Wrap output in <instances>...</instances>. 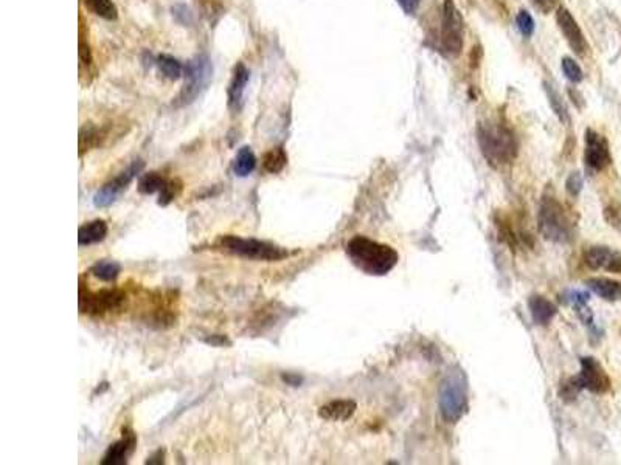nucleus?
Listing matches in <instances>:
<instances>
[{
	"label": "nucleus",
	"instance_id": "obj_33",
	"mask_svg": "<svg viewBox=\"0 0 621 465\" xmlns=\"http://www.w3.org/2000/svg\"><path fill=\"white\" fill-rule=\"evenodd\" d=\"M207 344L216 346V348H222V346H230L232 342L226 335H212L210 338L205 340Z\"/></svg>",
	"mask_w": 621,
	"mask_h": 465
},
{
	"label": "nucleus",
	"instance_id": "obj_27",
	"mask_svg": "<svg viewBox=\"0 0 621 465\" xmlns=\"http://www.w3.org/2000/svg\"><path fill=\"white\" fill-rule=\"evenodd\" d=\"M180 191H182L180 180H168L165 188H163L159 193V200H157V204H159L160 207H168L171 202L176 200V198L180 194Z\"/></svg>",
	"mask_w": 621,
	"mask_h": 465
},
{
	"label": "nucleus",
	"instance_id": "obj_10",
	"mask_svg": "<svg viewBox=\"0 0 621 465\" xmlns=\"http://www.w3.org/2000/svg\"><path fill=\"white\" fill-rule=\"evenodd\" d=\"M187 76H188V87L182 91V103L188 104L194 101V98L201 94V90L204 89V86H207L208 80L212 76V67L208 59L201 56L196 58L194 61L189 62L188 69H187Z\"/></svg>",
	"mask_w": 621,
	"mask_h": 465
},
{
	"label": "nucleus",
	"instance_id": "obj_16",
	"mask_svg": "<svg viewBox=\"0 0 621 465\" xmlns=\"http://www.w3.org/2000/svg\"><path fill=\"white\" fill-rule=\"evenodd\" d=\"M108 233L109 227L104 220L96 219L92 222H87V224L81 225L80 230H78V244H80V247L98 244V242H103L106 239Z\"/></svg>",
	"mask_w": 621,
	"mask_h": 465
},
{
	"label": "nucleus",
	"instance_id": "obj_6",
	"mask_svg": "<svg viewBox=\"0 0 621 465\" xmlns=\"http://www.w3.org/2000/svg\"><path fill=\"white\" fill-rule=\"evenodd\" d=\"M126 304V293L120 289H103L100 292L84 290L80 287V312L87 315H104L117 312Z\"/></svg>",
	"mask_w": 621,
	"mask_h": 465
},
{
	"label": "nucleus",
	"instance_id": "obj_19",
	"mask_svg": "<svg viewBox=\"0 0 621 465\" xmlns=\"http://www.w3.org/2000/svg\"><path fill=\"white\" fill-rule=\"evenodd\" d=\"M587 287L606 301H615L621 297V284L609 278H590L586 281Z\"/></svg>",
	"mask_w": 621,
	"mask_h": 465
},
{
	"label": "nucleus",
	"instance_id": "obj_36",
	"mask_svg": "<svg viewBox=\"0 0 621 465\" xmlns=\"http://www.w3.org/2000/svg\"><path fill=\"white\" fill-rule=\"evenodd\" d=\"M80 61H81V67L83 65H90V62H92V56H90L89 45H86L83 41L80 42Z\"/></svg>",
	"mask_w": 621,
	"mask_h": 465
},
{
	"label": "nucleus",
	"instance_id": "obj_18",
	"mask_svg": "<svg viewBox=\"0 0 621 465\" xmlns=\"http://www.w3.org/2000/svg\"><path fill=\"white\" fill-rule=\"evenodd\" d=\"M248 70L244 67V64H238L235 67L233 81L230 84V90H228V98H230V106L235 110H239L241 104H243L244 90L248 82Z\"/></svg>",
	"mask_w": 621,
	"mask_h": 465
},
{
	"label": "nucleus",
	"instance_id": "obj_1",
	"mask_svg": "<svg viewBox=\"0 0 621 465\" xmlns=\"http://www.w3.org/2000/svg\"><path fill=\"white\" fill-rule=\"evenodd\" d=\"M346 254L359 270L373 277H384L398 264V253L393 247L379 244L365 236H355L346 244Z\"/></svg>",
	"mask_w": 621,
	"mask_h": 465
},
{
	"label": "nucleus",
	"instance_id": "obj_7",
	"mask_svg": "<svg viewBox=\"0 0 621 465\" xmlns=\"http://www.w3.org/2000/svg\"><path fill=\"white\" fill-rule=\"evenodd\" d=\"M441 49L443 53L455 58L463 49V21L452 0H446L443 8L441 22Z\"/></svg>",
	"mask_w": 621,
	"mask_h": 465
},
{
	"label": "nucleus",
	"instance_id": "obj_15",
	"mask_svg": "<svg viewBox=\"0 0 621 465\" xmlns=\"http://www.w3.org/2000/svg\"><path fill=\"white\" fill-rule=\"evenodd\" d=\"M357 405L350 398H339V401L328 402L318 408V417L331 422H345L355 416Z\"/></svg>",
	"mask_w": 621,
	"mask_h": 465
},
{
	"label": "nucleus",
	"instance_id": "obj_30",
	"mask_svg": "<svg viewBox=\"0 0 621 465\" xmlns=\"http://www.w3.org/2000/svg\"><path fill=\"white\" fill-rule=\"evenodd\" d=\"M548 96H550V104H552V107H553V110H554V114H556V115L559 116V120H561V121L567 123V121H568L567 109H565L564 104H562L559 95H558L556 91H554L553 89H550V90H548Z\"/></svg>",
	"mask_w": 621,
	"mask_h": 465
},
{
	"label": "nucleus",
	"instance_id": "obj_12",
	"mask_svg": "<svg viewBox=\"0 0 621 465\" xmlns=\"http://www.w3.org/2000/svg\"><path fill=\"white\" fill-rule=\"evenodd\" d=\"M556 21H558L562 35L565 36V41L568 42V45H570L575 53L581 58L586 56L587 51H589V44H587L583 31H581L578 22L575 21L573 16L570 15V11L564 8V6H562V8H558Z\"/></svg>",
	"mask_w": 621,
	"mask_h": 465
},
{
	"label": "nucleus",
	"instance_id": "obj_13",
	"mask_svg": "<svg viewBox=\"0 0 621 465\" xmlns=\"http://www.w3.org/2000/svg\"><path fill=\"white\" fill-rule=\"evenodd\" d=\"M586 265L592 270H606L611 273H621V253L609 247L595 245L584 253Z\"/></svg>",
	"mask_w": 621,
	"mask_h": 465
},
{
	"label": "nucleus",
	"instance_id": "obj_20",
	"mask_svg": "<svg viewBox=\"0 0 621 465\" xmlns=\"http://www.w3.org/2000/svg\"><path fill=\"white\" fill-rule=\"evenodd\" d=\"M255 168H257V157H255L252 148H241L237 154V159H235V174L238 177H247L255 171Z\"/></svg>",
	"mask_w": 621,
	"mask_h": 465
},
{
	"label": "nucleus",
	"instance_id": "obj_8",
	"mask_svg": "<svg viewBox=\"0 0 621 465\" xmlns=\"http://www.w3.org/2000/svg\"><path fill=\"white\" fill-rule=\"evenodd\" d=\"M143 168H145V163L142 160H135L126 171H123L120 175H117L115 179L106 183L101 189H98L96 194L94 195V205L96 208H108L115 204L117 199L126 191L128 186L130 185V182L143 171Z\"/></svg>",
	"mask_w": 621,
	"mask_h": 465
},
{
	"label": "nucleus",
	"instance_id": "obj_28",
	"mask_svg": "<svg viewBox=\"0 0 621 465\" xmlns=\"http://www.w3.org/2000/svg\"><path fill=\"white\" fill-rule=\"evenodd\" d=\"M562 70H564L565 76L570 80L572 82H579L583 81V70L579 69V65L573 61L570 58H564L562 59Z\"/></svg>",
	"mask_w": 621,
	"mask_h": 465
},
{
	"label": "nucleus",
	"instance_id": "obj_2",
	"mask_svg": "<svg viewBox=\"0 0 621 465\" xmlns=\"http://www.w3.org/2000/svg\"><path fill=\"white\" fill-rule=\"evenodd\" d=\"M479 143L483 155L491 165H505L518 152L513 130L502 123H485L479 126Z\"/></svg>",
	"mask_w": 621,
	"mask_h": 465
},
{
	"label": "nucleus",
	"instance_id": "obj_21",
	"mask_svg": "<svg viewBox=\"0 0 621 465\" xmlns=\"http://www.w3.org/2000/svg\"><path fill=\"white\" fill-rule=\"evenodd\" d=\"M90 273L94 274L96 279L104 281V283H112L121 273V265L117 261H98L94 267L90 268Z\"/></svg>",
	"mask_w": 621,
	"mask_h": 465
},
{
	"label": "nucleus",
	"instance_id": "obj_37",
	"mask_svg": "<svg viewBox=\"0 0 621 465\" xmlns=\"http://www.w3.org/2000/svg\"><path fill=\"white\" fill-rule=\"evenodd\" d=\"M165 462V450H157L153 456L148 457L146 464L148 465H154V464H163Z\"/></svg>",
	"mask_w": 621,
	"mask_h": 465
},
{
	"label": "nucleus",
	"instance_id": "obj_22",
	"mask_svg": "<svg viewBox=\"0 0 621 465\" xmlns=\"http://www.w3.org/2000/svg\"><path fill=\"white\" fill-rule=\"evenodd\" d=\"M167 182L168 180L165 179V177L159 173H148V174H143L140 177L139 183H137V189H139L140 194H145V195L160 193L162 189L165 188Z\"/></svg>",
	"mask_w": 621,
	"mask_h": 465
},
{
	"label": "nucleus",
	"instance_id": "obj_11",
	"mask_svg": "<svg viewBox=\"0 0 621 465\" xmlns=\"http://www.w3.org/2000/svg\"><path fill=\"white\" fill-rule=\"evenodd\" d=\"M609 143L603 135L589 129L586 132V163L593 171H603L611 165Z\"/></svg>",
	"mask_w": 621,
	"mask_h": 465
},
{
	"label": "nucleus",
	"instance_id": "obj_26",
	"mask_svg": "<svg viewBox=\"0 0 621 465\" xmlns=\"http://www.w3.org/2000/svg\"><path fill=\"white\" fill-rule=\"evenodd\" d=\"M159 69L168 80H179L182 75V65L171 56H160L159 58Z\"/></svg>",
	"mask_w": 621,
	"mask_h": 465
},
{
	"label": "nucleus",
	"instance_id": "obj_31",
	"mask_svg": "<svg viewBox=\"0 0 621 465\" xmlns=\"http://www.w3.org/2000/svg\"><path fill=\"white\" fill-rule=\"evenodd\" d=\"M567 191L570 193L572 195H578L581 188H583V177L579 175V173H573L570 177L567 179Z\"/></svg>",
	"mask_w": 621,
	"mask_h": 465
},
{
	"label": "nucleus",
	"instance_id": "obj_9",
	"mask_svg": "<svg viewBox=\"0 0 621 465\" xmlns=\"http://www.w3.org/2000/svg\"><path fill=\"white\" fill-rule=\"evenodd\" d=\"M577 380L581 388L590 391L593 394H606L612 385L606 369L593 357L581 358V372Z\"/></svg>",
	"mask_w": 621,
	"mask_h": 465
},
{
	"label": "nucleus",
	"instance_id": "obj_14",
	"mask_svg": "<svg viewBox=\"0 0 621 465\" xmlns=\"http://www.w3.org/2000/svg\"><path fill=\"white\" fill-rule=\"evenodd\" d=\"M137 445V436L130 428L123 430V436L120 441L110 445L106 455H104L101 464L103 465H124L133 456Z\"/></svg>",
	"mask_w": 621,
	"mask_h": 465
},
{
	"label": "nucleus",
	"instance_id": "obj_23",
	"mask_svg": "<svg viewBox=\"0 0 621 465\" xmlns=\"http://www.w3.org/2000/svg\"><path fill=\"white\" fill-rule=\"evenodd\" d=\"M287 165V154L283 148H273L263 157V166L267 173L278 174Z\"/></svg>",
	"mask_w": 621,
	"mask_h": 465
},
{
	"label": "nucleus",
	"instance_id": "obj_4",
	"mask_svg": "<svg viewBox=\"0 0 621 465\" xmlns=\"http://www.w3.org/2000/svg\"><path fill=\"white\" fill-rule=\"evenodd\" d=\"M539 231L547 240L565 244L572 239L573 225L565 208L553 195H545L539 205Z\"/></svg>",
	"mask_w": 621,
	"mask_h": 465
},
{
	"label": "nucleus",
	"instance_id": "obj_32",
	"mask_svg": "<svg viewBox=\"0 0 621 465\" xmlns=\"http://www.w3.org/2000/svg\"><path fill=\"white\" fill-rule=\"evenodd\" d=\"M533 3L541 12L548 15V12H552L553 10L558 8L559 0H533Z\"/></svg>",
	"mask_w": 621,
	"mask_h": 465
},
{
	"label": "nucleus",
	"instance_id": "obj_24",
	"mask_svg": "<svg viewBox=\"0 0 621 465\" xmlns=\"http://www.w3.org/2000/svg\"><path fill=\"white\" fill-rule=\"evenodd\" d=\"M83 2L96 16L108 19V21H115L119 17V11L112 0H83Z\"/></svg>",
	"mask_w": 621,
	"mask_h": 465
},
{
	"label": "nucleus",
	"instance_id": "obj_34",
	"mask_svg": "<svg viewBox=\"0 0 621 465\" xmlns=\"http://www.w3.org/2000/svg\"><path fill=\"white\" fill-rule=\"evenodd\" d=\"M420 2L421 0H398V3H400L401 8L407 12V15H414Z\"/></svg>",
	"mask_w": 621,
	"mask_h": 465
},
{
	"label": "nucleus",
	"instance_id": "obj_17",
	"mask_svg": "<svg viewBox=\"0 0 621 465\" xmlns=\"http://www.w3.org/2000/svg\"><path fill=\"white\" fill-rule=\"evenodd\" d=\"M528 307H529V312H531L534 323L539 326H547L558 312L556 306H554L552 301L545 299L544 297H539V295L538 297H533L528 301Z\"/></svg>",
	"mask_w": 621,
	"mask_h": 465
},
{
	"label": "nucleus",
	"instance_id": "obj_25",
	"mask_svg": "<svg viewBox=\"0 0 621 465\" xmlns=\"http://www.w3.org/2000/svg\"><path fill=\"white\" fill-rule=\"evenodd\" d=\"M100 130L94 126H84L80 130V155H84V152L100 145Z\"/></svg>",
	"mask_w": 621,
	"mask_h": 465
},
{
	"label": "nucleus",
	"instance_id": "obj_3",
	"mask_svg": "<svg viewBox=\"0 0 621 465\" xmlns=\"http://www.w3.org/2000/svg\"><path fill=\"white\" fill-rule=\"evenodd\" d=\"M438 405L444 421L457 423L468 410V382L463 371H449L438 392Z\"/></svg>",
	"mask_w": 621,
	"mask_h": 465
},
{
	"label": "nucleus",
	"instance_id": "obj_29",
	"mask_svg": "<svg viewBox=\"0 0 621 465\" xmlns=\"http://www.w3.org/2000/svg\"><path fill=\"white\" fill-rule=\"evenodd\" d=\"M516 22H518V27H519L522 35H524V36H531L533 35L534 21H533V17L529 16V12H527L525 10H522L518 15V19H516Z\"/></svg>",
	"mask_w": 621,
	"mask_h": 465
},
{
	"label": "nucleus",
	"instance_id": "obj_35",
	"mask_svg": "<svg viewBox=\"0 0 621 465\" xmlns=\"http://www.w3.org/2000/svg\"><path fill=\"white\" fill-rule=\"evenodd\" d=\"M281 380L289 386H300L303 383V377L298 374H292V372H286V374L281 376Z\"/></svg>",
	"mask_w": 621,
	"mask_h": 465
},
{
	"label": "nucleus",
	"instance_id": "obj_5",
	"mask_svg": "<svg viewBox=\"0 0 621 465\" xmlns=\"http://www.w3.org/2000/svg\"><path fill=\"white\" fill-rule=\"evenodd\" d=\"M218 248L233 256L250 259V261H264L275 262L287 258V250L271 242L260 239H246L239 236H224L218 242Z\"/></svg>",
	"mask_w": 621,
	"mask_h": 465
}]
</instances>
